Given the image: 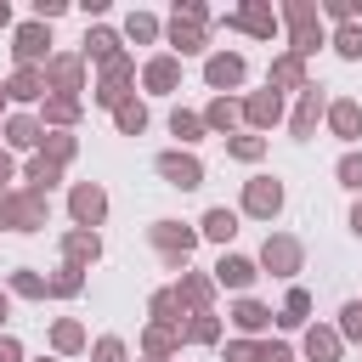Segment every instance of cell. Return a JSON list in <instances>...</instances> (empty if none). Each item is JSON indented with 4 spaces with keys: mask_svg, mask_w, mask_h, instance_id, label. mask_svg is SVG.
I'll use <instances>...</instances> for the list:
<instances>
[{
    "mask_svg": "<svg viewBox=\"0 0 362 362\" xmlns=\"http://www.w3.org/2000/svg\"><path fill=\"white\" fill-rule=\"evenodd\" d=\"M339 317H345V334H351V339H362V305H345Z\"/></svg>",
    "mask_w": 362,
    "mask_h": 362,
    "instance_id": "f1b7e54d",
    "label": "cell"
},
{
    "mask_svg": "<svg viewBox=\"0 0 362 362\" xmlns=\"http://www.w3.org/2000/svg\"><path fill=\"white\" fill-rule=\"evenodd\" d=\"M51 288H57V294H74V288H79V272H62V277H57Z\"/></svg>",
    "mask_w": 362,
    "mask_h": 362,
    "instance_id": "8d00e7d4",
    "label": "cell"
},
{
    "mask_svg": "<svg viewBox=\"0 0 362 362\" xmlns=\"http://www.w3.org/2000/svg\"><path fill=\"white\" fill-rule=\"evenodd\" d=\"M260 362H288V351L283 345H260Z\"/></svg>",
    "mask_w": 362,
    "mask_h": 362,
    "instance_id": "60d3db41",
    "label": "cell"
},
{
    "mask_svg": "<svg viewBox=\"0 0 362 362\" xmlns=\"http://www.w3.org/2000/svg\"><path fill=\"white\" fill-rule=\"evenodd\" d=\"M215 277H221V283H232V288H249V277H255V266H249V260H238V255H226V260L215 266Z\"/></svg>",
    "mask_w": 362,
    "mask_h": 362,
    "instance_id": "8992f818",
    "label": "cell"
},
{
    "mask_svg": "<svg viewBox=\"0 0 362 362\" xmlns=\"http://www.w3.org/2000/svg\"><path fill=\"white\" fill-rule=\"evenodd\" d=\"M28 175H34L40 187H51V181H57V164H45V158H34V170H28Z\"/></svg>",
    "mask_w": 362,
    "mask_h": 362,
    "instance_id": "836d02e7",
    "label": "cell"
},
{
    "mask_svg": "<svg viewBox=\"0 0 362 362\" xmlns=\"http://www.w3.org/2000/svg\"><path fill=\"white\" fill-rule=\"evenodd\" d=\"M6 175H11V164H6V153H0V181H6Z\"/></svg>",
    "mask_w": 362,
    "mask_h": 362,
    "instance_id": "7bdbcfd3",
    "label": "cell"
},
{
    "mask_svg": "<svg viewBox=\"0 0 362 362\" xmlns=\"http://www.w3.org/2000/svg\"><path fill=\"white\" fill-rule=\"evenodd\" d=\"M272 79H300V57H283V62L272 68Z\"/></svg>",
    "mask_w": 362,
    "mask_h": 362,
    "instance_id": "4dcf8cb0",
    "label": "cell"
},
{
    "mask_svg": "<svg viewBox=\"0 0 362 362\" xmlns=\"http://www.w3.org/2000/svg\"><path fill=\"white\" fill-rule=\"evenodd\" d=\"M68 255H74V260L96 255V238H90V232H74V238H68Z\"/></svg>",
    "mask_w": 362,
    "mask_h": 362,
    "instance_id": "d6986e66",
    "label": "cell"
},
{
    "mask_svg": "<svg viewBox=\"0 0 362 362\" xmlns=\"http://www.w3.org/2000/svg\"><path fill=\"white\" fill-rule=\"evenodd\" d=\"M141 124H147L141 107H119V130H141Z\"/></svg>",
    "mask_w": 362,
    "mask_h": 362,
    "instance_id": "d4e9b609",
    "label": "cell"
},
{
    "mask_svg": "<svg viewBox=\"0 0 362 362\" xmlns=\"http://www.w3.org/2000/svg\"><path fill=\"white\" fill-rule=\"evenodd\" d=\"M288 17H294V40H300L294 51H311V45H317V17H311V6H294Z\"/></svg>",
    "mask_w": 362,
    "mask_h": 362,
    "instance_id": "5b68a950",
    "label": "cell"
},
{
    "mask_svg": "<svg viewBox=\"0 0 362 362\" xmlns=\"http://www.w3.org/2000/svg\"><path fill=\"white\" fill-rule=\"evenodd\" d=\"M266 266H272L277 277H288V272L300 266V243H294V238H266Z\"/></svg>",
    "mask_w": 362,
    "mask_h": 362,
    "instance_id": "7a4b0ae2",
    "label": "cell"
},
{
    "mask_svg": "<svg viewBox=\"0 0 362 362\" xmlns=\"http://www.w3.org/2000/svg\"><path fill=\"white\" fill-rule=\"evenodd\" d=\"M232 119H238V107H232V102H215V107H209V124H221V130H226Z\"/></svg>",
    "mask_w": 362,
    "mask_h": 362,
    "instance_id": "484cf974",
    "label": "cell"
},
{
    "mask_svg": "<svg viewBox=\"0 0 362 362\" xmlns=\"http://www.w3.org/2000/svg\"><path fill=\"white\" fill-rule=\"evenodd\" d=\"M238 23H243V28H255V34H272V17H266V11H243Z\"/></svg>",
    "mask_w": 362,
    "mask_h": 362,
    "instance_id": "603a6c76",
    "label": "cell"
},
{
    "mask_svg": "<svg viewBox=\"0 0 362 362\" xmlns=\"http://www.w3.org/2000/svg\"><path fill=\"white\" fill-rule=\"evenodd\" d=\"M277 204H283V187L277 181H249V209L255 215H272Z\"/></svg>",
    "mask_w": 362,
    "mask_h": 362,
    "instance_id": "277c9868",
    "label": "cell"
},
{
    "mask_svg": "<svg viewBox=\"0 0 362 362\" xmlns=\"http://www.w3.org/2000/svg\"><path fill=\"white\" fill-rule=\"evenodd\" d=\"M158 170H164L175 187H198V181H204V170H198L192 158H181V153H164V158H158Z\"/></svg>",
    "mask_w": 362,
    "mask_h": 362,
    "instance_id": "3957f363",
    "label": "cell"
},
{
    "mask_svg": "<svg viewBox=\"0 0 362 362\" xmlns=\"http://www.w3.org/2000/svg\"><path fill=\"white\" fill-rule=\"evenodd\" d=\"M232 317H238V328H249V334H255V328H266V317H272V311H266V305H255V300H243Z\"/></svg>",
    "mask_w": 362,
    "mask_h": 362,
    "instance_id": "4fadbf2b",
    "label": "cell"
},
{
    "mask_svg": "<svg viewBox=\"0 0 362 362\" xmlns=\"http://www.w3.org/2000/svg\"><path fill=\"white\" fill-rule=\"evenodd\" d=\"M351 226H356V232H362V204H356V215H351Z\"/></svg>",
    "mask_w": 362,
    "mask_h": 362,
    "instance_id": "ee69618b",
    "label": "cell"
},
{
    "mask_svg": "<svg viewBox=\"0 0 362 362\" xmlns=\"http://www.w3.org/2000/svg\"><path fill=\"white\" fill-rule=\"evenodd\" d=\"M305 351H311V362H334L339 339H334V334H322V328H311V334H305Z\"/></svg>",
    "mask_w": 362,
    "mask_h": 362,
    "instance_id": "8fae6325",
    "label": "cell"
},
{
    "mask_svg": "<svg viewBox=\"0 0 362 362\" xmlns=\"http://www.w3.org/2000/svg\"><path fill=\"white\" fill-rule=\"evenodd\" d=\"M339 181H345V187H362V158H356V153L339 158Z\"/></svg>",
    "mask_w": 362,
    "mask_h": 362,
    "instance_id": "ffe728a7",
    "label": "cell"
},
{
    "mask_svg": "<svg viewBox=\"0 0 362 362\" xmlns=\"http://www.w3.org/2000/svg\"><path fill=\"white\" fill-rule=\"evenodd\" d=\"M96 362H124V345H119V339H102V345H96Z\"/></svg>",
    "mask_w": 362,
    "mask_h": 362,
    "instance_id": "83f0119b",
    "label": "cell"
},
{
    "mask_svg": "<svg viewBox=\"0 0 362 362\" xmlns=\"http://www.w3.org/2000/svg\"><path fill=\"white\" fill-rule=\"evenodd\" d=\"M232 153H238V158H260V141H255V136H238Z\"/></svg>",
    "mask_w": 362,
    "mask_h": 362,
    "instance_id": "d6a6232c",
    "label": "cell"
},
{
    "mask_svg": "<svg viewBox=\"0 0 362 362\" xmlns=\"http://www.w3.org/2000/svg\"><path fill=\"white\" fill-rule=\"evenodd\" d=\"M356 124H362V113H356L351 102H339V107H334V130H339V136H356Z\"/></svg>",
    "mask_w": 362,
    "mask_h": 362,
    "instance_id": "e0dca14e",
    "label": "cell"
},
{
    "mask_svg": "<svg viewBox=\"0 0 362 362\" xmlns=\"http://www.w3.org/2000/svg\"><path fill=\"white\" fill-rule=\"evenodd\" d=\"M34 90H40V74H17L11 79V96H34Z\"/></svg>",
    "mask_w": 362,
    "mask_h": 362,
    "instance_id": "cb8c5ba5",
    "label": "cell"
},
{
    "mask_svg": "<svg viewBox=\"0 0 362 362\" xmlns=\"http://www.w3.org/2000/svg\"><path fill=\"white\" fill-rule=\"evenodd\" d=\"M187 334H192V339H215V322H209V317H198V322H192Z\"/></svg>",
    "mask_w": 362,
    "mask_h": 362,
    "instance_id": "74e56055",
    "label": "cell"
},
{
    "mask_svg": "<svg viewBox=\"0 0 362 362\" xmlns=\"http://www.w3.org/2000/svg\"><path fill=\"white\" fill-rule=\"evenodd\" d=\"M339 51H345V57H362V28H345V34H339Z\"/></svg>",
    "mask_w": 362,
    "mask_h": 362,
    "instance_id": "4316f807",
    "label": "cell"
},
{
    "mask_svg": "<svg viewBox=\"0 0 362 362\" xmlns=\"http://www.w3.org/2000/svg\"><path fill=\"white\" fill-rule=\"evenodd\" d=\"M238 79H243V62L238 57H215L209 62V85H238Z\"/></svg>",
    "mask_w": 362,
    "mask_h": 362,
    "instance_id": "ba28073f",
    "label": "cell"
},
{
    "mask_svg": "<svg viewBox=\"0 0 362 362\" xmlns=\"http://www.w3.org/2000/svg\"><path fill=\"white\" fill-rule=\"evenodd\" d=\"M153 238H158L170 255H187V249H192V232H175L170 221H158V226H153Z\"/></svg>",
    "mask_w": 362,
    "mask_h": 362,
    "instance_id": "30bf717a",
    "label": "cell"
},
{
    "mask_svg": "<svg viewBox=\"0 0 362 362\" xmlns=\"http://www.w3.org/2000/svg\"><path fill=\"white\" fill-rule=\"evenodd\" d=\"M40 215H45L40 192H34V198H0V221H6V226H17V232L40 226Z\"/></svg>",
    "mask_w": 362,
    "mask_h": 362,
    "instance_id": "6da1fadb",
    "label": "cell"
},
{
    "mask_svg": "<svg viewBox=\"0 0 362 362\" xmlns=\"http://www.w3.org/2000/svg\"><path fill=\"white\" fill-rule=\"evenodd\" d=\"M305 311H311V294H305V288H294V294H288V305H283V322H300Z\"/></svg>",
    "mask_w": 362,
    "mask_h": 362,
    "instance_id": "ac0fdd59",
    "label": "cell"
},
{
    "mask_svg": "<svg viewBox=\"0 0 362 362\" xmlns=\"http://www.w3.org/2000/svg\"><path fill=\"white\" fill-rule=\"evenodd\" d=\"M0 362H17V345L11 339H0Z\"/></svg>",
    "mask_w": 362,
    "mask_h": 362,
    "instance_id": "b9f144b4",
    "label": "cell"
},
{
    "mask_svg": "<svg viewBox=\"0 0 362 362\" xmlns=\"http://www.w3.org/2000/svg\"><path fill=\"white\" fill-rule=\"evenodd\" d=\"M317 107H322V96H317V90H305V102H300V113H294V136H311Z\"/></svg>",
    "mask_w": 362,
    "mask_h": 362,
    "instance_id": "7c38bea8",
    "label": "cell"
},
{
    "mask_svg": "<svg viewBox=\"0 0 362 362\" xmlns=\"http://www.w3.org/2000/svg\"><path fill=\"white\" fill-rule=\"evenodd\" d=\"M57 345H62V351H74V345H79V328H74V322H62V328H57Z\"/></svg>",
    "mask_w": 362,
    "mask_h": 362,
    "instance_id": "d590c367",
    "label": "cell"
},
{
    "mask_svg": "<svg viewBox=\"0 0 362 362\" xmlns=\"http://www.w3.org/2000/svg\"><path fill=\"white\" fill-rule=\"evenodd\" d=\"M175 45H181V51H198V28H181V23H175Z\"/></svg>",
    "mask_w": 362,
    "mask_h": 362,
    "instance_id": "e575fe53",
    "label": "cell"
},
{
    "mask_svg": "<svg viewBox=\"0 0 362 362\" xmlns=\"http://www.w3.org/2000/svg\"><path fill=\"white\" fill-rule=\"evenodd\" d=\"M85 45H90V57H113V34H90Z\"/></svg>",
    "mask_w": 362,
    "mask_h": 362,
    "instance_id": "f546056e",
    "label": "cell"
},
{
    "mask_svg": "<svg viewBox=\"0 0 362 362\" xmlns=\"http://www.w3.org/2000/svg\"><path fill=\"white\" fill-rule=\"evenodd\" d=\"M170 124H175V136H187V141H192V136H198V119H192V113H175V119H170Z\"/></svg>",
    "mask_w": 362,
    "mask_h": 362,
    "instance_id": "1f68e13d",
    "label": "cell"
},
{
    "mask_svg": "<svg viewBox=\"0 0 362 362\" xmlns=\"http://www.w3.org/2000/svg\"><path fill=\"white\" fill-rule=\"evenodd\" d=\"M249 119H255V124H272V119H277V90L255 96V102H249Z\"/></svg>",
    "mask_w": 362,
    "mask_h": 362,
    "instance_id": "9a60e30c",
    "label": "cell"
},
{
    "mask_svg": "<svg viewBox=\"0 0 362 362\" xmlns=\"http://www.w3.org/2000/svg\"><path fill=\"white\" fill-rule=\"evenodd\" d=\"M74 215H79V221H102V192H96V187H79V192H74Z\"/></svg>",
    "mask_w": 362,
    "mask_h": 362,
    "instance_id": "9c48e42d",
    "label": "cell"
},
{
    "mask_svg": "<svg viewBox=\"0 0 362 362\" xmlns=\"http://www.w3.org/2000/svg\"><path fill=\"white\" fill-rule=\"evenodd\" d=\"M147 85H153V90H170V85H175V62H170V57H158V62L147 68Z\"/></svg>",
    "mask_w": 362,
    "mask_h": 362,
    "instance_id": "5bb4252c",
    "label": "cell"
},
{
    "mask_svg": "<svg viewBox=\"0 0 362 362\" xmlns=\"http://www.w3.org/2000/svg\"><path fill=\"white\" fill-rule=\"evenodd\" d=\"M204 232H209L215 243H226V238L238 232V215H232V209H209V215H204Z\"/></svg>",
    "mask_w": 362,
    "mask_h": 362,
    "instance_id": "52a82bcc",
    "label": "cell"
},
{
    "mask_svg": "<svg viewBox=\"0 0 362 362\" xmlns=\"http://www.w3.org/2000/svg\"><path fill=\"white\" fill-rule=\"evenodd\" d=\"M11 141H17V147H34V141H40V130H34L28 119H17V124H11Z\"/></svg>",
    "mask_w": 362,
    "mask_h": 362,
    "instance_id": "7402d4cb",
    "label": "cell"
},
{
    "mask_svg": "<svg viewBox=\"0 0 362 362\" xmlns=\"http://www.w3.org/2000/svg\"><path fill=\"white\" fill-rule=\"evenodd\" d=\"M40 51H45V34H40L34 23H28V28L17 34V57H40Z\"/></svg>",
    "mask_w": 362,
    "mask_h": 362,
    "instance_id": "2e32d148",
    "label": "cell"
},
{
    "mask_svg": "<svg viewBox=\"0 0 362 362\" xmlns=\"http://www.w3.org/2000/svg\"><path fill=\"white\" fill-rule=\"evenodd\" d=\"M226 356H232V362H260V351H255V345H232Z\"/></svg>",
    "mask_w": 362,
    "mask_h": 362,
    "instance_id": "ab89813d",
    "label": "cell"
},
{
    "mask_svg": "<svg viewBox=\"0 0 362 362\" xmlns=\"http://www.w3.org/2000/svg\"><path fill=\"white\" fill-rule=\"evenodd\" d=\"M51 79H57L62 90H74V79H79V62H57V68H51Z\"/></svg>",
    "mask_w": 362,
    "mask_h": 362,
    "instance_id": "44dd1931",
    "label": "cell"
},
{
    "mask_svg": "<svg viewBox=\"0 0 362 362\" xmlns=\"http://www.w3.org/2000/svg\"><path fill=\"white\" fill-rule=\"evenodd\" d=\"M147 351H170V328H153L147 334Z\"/></svg>",
    "mask_w": 362,
    "mask_h": 362,
    "instance_id": "f35d334b",
    "label": "cell"
},
{
    "mask_svg": "<svg viewBox=\"0 0 362 362\" xmlns=\"http://www.w3.org/2000/svg\"><path fill=\"white\" fill-rule=\"evenodd\" d=\"M0 317H6V294H0Z\"/></svg>",
    "mask_w": 362,
    "mask_h": 362,
    "instance_id": "f6af8a7d",
    "label": "cell"
}]
</instances>
